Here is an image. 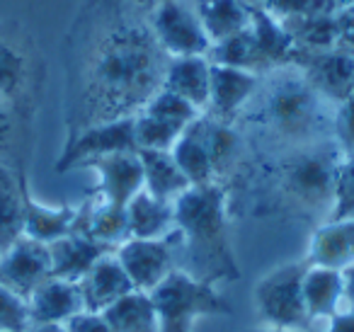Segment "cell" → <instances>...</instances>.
Segmentation results:
<instances>
[{"label":"cell","mask_w":354,"mask_h":332,"mask_svg":"<svg viewBox=\"0 0 354 332\" xmlns=\"http://www.w3.org/2000/svg\"><path fill=\"white\" fill-rule=\"evenodd\" d=\"M167 61L148 20L122 0H104L78 51L71 136L93 124L136 117L162 88Z\"/></svg>","instance_id":"6da1fadb"},{"label":"cell","mask_w":354,"mask_h":332,"mask_svg":"<svg viewBox=\"0 0 354 332\" xmlns=\"http://www.w3.org/2000/svg\"><path fill=\"white\" fill-rule=\"evenodd\" d=\"M236 122L272 146L270 156L318 143L333 136L335 104H330L296 66H279L260 75V88Z\"/></svg>","instance_id":"7a4b0ae2"},{"label":"cell","mask_w":354,"mask_h":332,"mask_svg":"<svg viewBox=\"0 0 354 332\" xmlns=\"http://www.w3.org/2000/svg\"><path fill=\"white\" fill-rule=\"evenodd\" d=\"M344 151L335 138L270 156L260 167L265 199L257 216H286L304 223H325L333 211L335 180Z\"/></svg>","instance_id":"3957f363"},{"label":"cell","mask_w":354,"mask_h":332,"mask_svg":"<svg viewBox=\"0 0 354 332\" xmlns=\"http://www.w3.org/2000/svg\"><path fill=\"white\" fill-rule=\"evenodd\" d=\"M175 230L177 257L185 269L199 282L216 286L218 282L241 279V264L233 252L231 228V199L228 190L218 182L202 187H189L175 201Z\"/></svg>","instance_id":"277c9868"},{"label":"cell","mask_w":354,"mask_h":332,"mask_svg":"<svg viewBox=\"0 0 354 332\" xmlns=\"http://www.w3.org/2000/svg\"><path fill=\"white\" fill-rule=\"evenodd\" d=\"M160 332H194V322L207 315H231L226 296L209 282H199L185 269H172L151 291Z\"/></svg>","instance_id":"5b68a950"},{"label":"cell","mask_w":354,"mask_h":332,"mask_svg":"<svg viewBox=\"0 0 354 332\" xmlns=\"http://www.w3.org/2000/svg\"><path fill=\"white\" fill-rule=\"evenodd\" d=\"M308 269L306 259L286 262L272 269L270 274L255 284V308L257 317L267 327H281V330L313 332V322L306 311L304 301V274Z\"/></svg>","instance_id":"8992f818"},{"label":"cell","mask_w":354,"mask_h":332,"mask_svg":"<svg viewBox=\"0 0 354 332\" xmlns=\"http://www.w3.org/2000/svg\"><path fill=\"white\" fill-rule=\"evenodd\" d=\"M158 46L170 59L175 56H207L212 49L207 30L197 10L187 0H165L146 17Z\"/></svg>","instance_id":"52a82bcc"},{"label":"cell","mask_w":354,"mask_h":332,"mask_svg":"<svg viewBox=\"0 0 354 332\" xmlns=\"http://www.w3.org/2000/svg\"><path fill=\"white\" fill-rule=\"evenodd\" d=\"M114 255L133 291L151 293L172 269H177V230L156 240L129 238L114 250Z\"/></svg>","instance_id":"ba28073f"},{"label":"cell","mask_w":354,"mask_h":332,"mask_svg":"<svg viewBox=\"0 0 354 332\" xmlns=\"http://www.w3.org/2000/svg\"><path fill=\"white\" fill-rule=\"evenodd\" d=\"M133 151H138L136 136H133V117L112 119V122L93 124V127L75 131L66 143L64 153L56 163V170H75V167H83L85 163L95 160V158Z\"/></svg>","instance_id":"9c48e42d"},{"label":"cell","mask_w":354,"mask_h":332,"mask_svg":"<svg viewBox=\"0 0 354 332\" xmlns=\"http://www.w3.org/2000/svg\"><path fill=\"white\" fill-rule=\"evenodd\" d=\"M291 66H296L306 75V80L335 107L354 93V54H349V51L296 49Z\"/></svg>","instance_id":"30bf717a"},{"label":"cell","mask_w":354,"mask_h":332,"mask_svg":"<svg viewBox=\"0 0 354 332\" xmlns=\"http://www.w3.org/2000/svg\"><path fill=\"white\" fill-rule=\"evenodd\" d=\"M51 277L49 245L22 235L12 248L0 255V286L27 298Z\"/></svg>","instance_id":"8fae6325"},{"label":"cell","mask_w":354,"mask_h":332,"mask_svg":"<svg viewBox=\"0 0 354 332\" xmlns=\"http://www.w3.org/2000/svg\"><path fill=\"white\" fill-rule=\"evenodd\" d=\"M199 122H202V136L214 167V177L218 185L228 190L231 182L241 180V172L245 170V138L231 122H221L209 114H202Z\"/></svg>","instance_id":"7c38bea8"},{"label":"cell","mask_w":354,"mask_h":332,"mask_svg":"<svg viewBox=\"0 0 354 332\" xmlns=\"http://www.w3.org/2000/svg\"><path fill=\"white\" fill-rule=\"evenodd\" d=\"M260 88V75L252 71L233 68V66L212 64V83H209V107L204 114L221 122L236 124L238 114L245 109L252 95Z\"/></svg>","instance_id":"4fadbf2b"},{"label":"cell","mask_w":354,"mask_h":332,"mask_svg":"<svg viewBox=\"0 0 354 332\" xmlns=\"http://www.w3.org/2000/svg\"><path fill=\"white\" fill-rule=\"evenodd\" d=\"M83 167H90L97 175V194L107 204L127 206L143 190V170L138 153H114L88 160Z\"/></svg>","instance_id":"5bb4252c"},{"label":"cell","mask_w":354,"mask_h":332,"mask_svg":"<svg viewBox=\"0 0 354 332\" xmlns=\"http://www.w3.org/2000/svg\"><path fill=\"white\" fill-rule=\"evenodd\" d=\"M32 325H66L78 313H85L83 296L75 282L49 277L27 298Z\"/></svg>","instance_id":"9a60e30c"},{"label":"cell","mask_w":354,"mask_h":332,"mask_svg":"<svg viewBox=\"0 0 354 332\" xmlns=\"http://www.w3.org/2000/svg\"><path fill=\"white\" fill-rule=\"evenodd\" d=\"M109 252H114V248L90 238V235L68 233L64 238L49 243L51 277L78 284L93 269V264Z\"/></svg>","instance_id":"2e32d148"},{"label":"cell","mask_w":354,"mask_h":332,"mask_svg":"<svg viewBox=\"0 0 354 332\" xmlns=\"http://www.w3.org/2000/svg\"><path fill=\"white\" fill-rule=\"evenodd\" d=\"M78 288L80 296H83L85 313H102L104 308H109L119 298L133 291L131 282H129L127 272H124V267L119 264L114 252L97 259L93 264V269L78 282Z\"/></svg>","instance_id":"e0dca14e"},{"label":"cell","mask_w":354,"mask_h":332,"mask_svg":"<svg viewBox=\"0 0 354 332\" xmlns=\"http://www.w3.org/2000/svg\"><path fill=\"white\" fill-rule=\"evenodd\" d=\"M306 262L339 272L354 267V219L325 221L315 225Z\"/></svg>","instance_id":"ac0fdd59"},{"label":"cell","mask_w":354,"mask_h":332,"mask_svg":"<svg viewBox=\"0 0 354 332\" xmlns=\"http://www.w3.org/2000/svg\"><path fill=\"white\" fill-rule=\"evenodd\" d=\"M20 190H22V211H25V238L37 243H54L73 230L75 211L78 206H46L32 196L27 187V177L20 172Z\"/></svg>","instance_id":"d6986e66"},{"label":"cell","mask_w":354,"mask_h":332,"mask_svg":"<svg viewBox=\"0 0 354 332\" xmlns=\"http://www.w3.org/2000/svg\"><path fill=\"white\" fill-rule=\"evenodd\" d=\"M301 288L313 330L315 322H328L344 306V272L339 269L308 264Z\"/></svg>","instance_id":"ffe728a7"},{"label":"cell","mask_w":354,"mask_h":332,"mask_svg":"<svg viewBox=\"0 0 354 332\" xmlns=\"http://www.w3.org/2000/svg\"><path fill=\"white\" fill-rule=\"evenodd\" d=\"M209 83H212V61L207 56H175L167 61L162 88L187 100L202 114L209 107Z\"/></svg>","instance_id":"44dd1931"},{"label":"cell","mask_w":354,"mask_h":332,"mask_svg":"<svg viewBox=\"0 0 354 332\" xmlns=\"http://www.w3.org/2000/svg\"><path fill=\"white\" fill-rule=\"evenodd\" d=\"M129 238L156 240L175 230V204L141 190L127 204Z\"/></svg>","instance_id":"7402d4cb"},{"label":"cell","mask_w":354,"mask_h":332,"mask_svg":"<svg viewBox=\"0 0 354 332\" xmlns=\"http://www.w3.org/2000/svg\"><path fill=\"white\" fill-rule=\"evenodd\" d=\"M138 160L143 170V190L162 201H175L180 194L189 190V180L180 165L175 163L170 151H151V148H138Z\"/></svg>","instance_id":"603a6c76"},{"label":"cell","mask_w":354,"mask_h":332,"mask_svg":"<svg viewBox=\"0 0 354 332\" xmlns=\"http://www.w3.org/2000/svg\"><path fill=\"white\" fill-rule=\"evenodd\" d=\"M202 117V114H199ZM199 117L180 133V138L172 146V158L180 165V170L185 172V177L189 180L192 187H202V185H212L216 182L214 177V167L209 160L207 146H204V136H202V122Z\"/></svg>","instance_id":"cb8c5ba5"},{"label":"cell","mask_w":354,"mask_h":332,"mask_svg":"<svg viewBox=\"0 0 354 332\" xmlns=\"http://www.w3.org/2000/svg\"><path fill=\"white\" fill-rule=\"evenodd\" d=\"M100 315L104 317L114 332H160L158 313L151 301V293L131 291L109 308H104Z\"/></svg>","instance_id":"d4e9b609"},{"label":"cell","mask_w":354,"mask_h":332,"mask_svg":"<svg viewBox=\"0 0 354 332\" xmlns=\"http://www.w3.org/2000/svg\"><path fill=\"white\" fill-rule=\"evenodd\" d=\"M194 10L212 44L250 25V6L243 0H194Z\"/></svg>","instance_id":"484cf974"},{"label":"cell","mask_w":354,"mask_h":332,"mask_svg":"<svg viewBox=\"0 0 354 332\" xmlns=\"http://www.w3.org/2000/svg\"><path fill=\"white\" fill-rule=\"evenodd\" d=\"M25 235V211H22L20 172H12L0 163V255Z\"/></svg>","instance_id":"4316f807"},{"label":"cell","mask_w":354,"mask_h":332,"mask_svg":"<svg viewBox=\"0 0 354 332\" xmlns=\"http://www.w3.org/2000/svg\"><path fill=\"white\" fill-rule=\"evenodd\" d=\"M30 56L15 42L0 37V100L15 107L30 88Z\"/></svg>","instance_id":"83f0119b"},{"label":"cell","mask_w":354,"mask_h":332,"mask_svg":"<svg viewBox=\"0 0 354 332\" xmlns=\"http://www.w3.org/2000/svg\"><path fill=\"white\" fill-rule=\"evenodd\" d=\"M207 59L212 64H221V66H233V68H243V71H252L257 75H265V64H262L260 49H257L255 35H252L250 25L245 30L236 32V35L226 37V39L216 42L209 49Z\"/></svg>","instance_id":"f1b7e54d"},{"label":"cell","mask_w":354,"mask_h":332,"mask_svg":"<svg viewBox=\"0 0 354 332\" xmlns=\"http://www.w3.org/2000/svg\"><path fill=\"white\" fill-rule=\"evenodd\" d=\"M185 129L175 127L170 122L153 117V114L138 112L133 117V136H136V148H151V151H172L175 141L180 138Z\"/></svg>","instance_id":"f546056e"},{"label":"cell","mask_w":354,"mask_h":332,"mask_svg":"<svg viewBox=\"0 0 354 332\" xmlns=\"http://www.w3.org/2000/svg\"><path fill=\"white\" fill-rule=\"evenodd\" d=\"M141 112L153 114V117L175 124V127H180V129H187L189 124L202 114L194 104H189L187 100H183L180 95L170 93V90H165V88L158 90V93L148 100Z\"/></svg>","instance_id":"4dcf8cb0"},{"label":"cell","mask_w":354,"mask_h":332,"mask_svg":"<svg viewBox=\"0 0 354 332\" xmlns=\"http://www.w3.org/2000/svg\"><path fill=\"white\" fill-rule=\"evenodd\" d=\"M354 219V151L344 153L335 180V201L328 221Z\"/></svg>","instance_id":"1f68e13d"},{"label":"cell","mask_w":354,"mask_h":332,"mask_svg":"<svg viewBox=\"0 0 354 332\" xmlns=\"http://www.w3.org/2000/svg\"><path fill=\"white\" fill-rule=\"evenodd\" d=\"M30 308L22 296L0 286V332H30Z\"/></svg>","instance_id":"d6a6232c"},{"label":"cell","mask_w":354,"mask_h":332,"mask_svg":"<svg viewBox=\"0 0 354 332\" xmlns=\"http://www.w3.org/2000/svg\"><path fill=\"white\" fill-rule=\"evenodd\" d=\"M265 10L277 20H289L299 15H335V0H267Z\"/></svg>","instance_id":"836d02e7"},{"label":"cell","mask_w":354,"mask_h":332,"mask_svg":"<svg viewBox=\"0 0 354 332\" xmlns=\"http://www.w3.org/2000/svg\"><path fill=\"white\" fill-rule=\"evenodd\" d=\"M333 136L344 153L354 151V93L335 107Z\"/></svg>","instance_id":"e575fe53"},{"label":"cell","mask_w":354,"mask_h":332,"mask_svg":"<svg viewBox=\"0 0 354 332\" xmlns=\"http://www.w3.org/2000/svg\"><path fill=\"white\" fill-rule=\"evenodd\" d=\"M335 49L354 54V6L335 12Z\"/></svg>","instance_id":"d590c367"},{"label":"cell","mask_w":354,"mask_h":332,"mask_svg":"<svg viewBox=\"0 0 354 332\" xmlns=\"http://www.w3.org/2000/svg\"><path fill=\"white\" fill-rule=\"evenodd\" d=\"M15 141V107L0 100V163L10 153Z\"/></svg>","instance_id":"8d00e7d4"},{"label":"cell","mask_w":354,"mask_h":332,"mask_svg":"<svg viewBox=\"0 0 354 332\" xmlns=\"http://www.w3.org/2000/svg\"><path fill=\"white\" fill-rule=\"evenodd\" d=\"M66 327L68 332H114L100 313H78L73 320L66 322Z\"/></svg>","instance_id":"74e56055"},{"label":"cell","mask_w":354,"mask_h":332,"mask_svg":"<svg viewBox=\"0 0 354 332\" xmlns=\"http://www.w3.org/2000/svg\"><path fill=\"white\" fill-rule=\"evenodd\" d=\"M323 332H354V308L342 306L328 320V327Z\"/></svg>","instance_id":"f35d334b"},{"label":"cell","mask_w":354,"mask_h":332,"mask_svg":"<svg viewBox=\"0 0 354 332\" xmlns=\"http://www.w3.org/2000/svg\"><path fill=\"white\" fill-rule=\"evenodd\" d=\"M122 3L129 8V10L136 12V15L148 17L158 6H160V3H165V0H122Z\"/></svg>","instance_id":"ab89813d"},{"label":"cell","mask_w":354,"mask_h":332,"mask_svg":"<svg viewBox=\"0 0 354 332\" xmlns=\"http://www.w3.org/2000/svg\"><path fill=\"white\" fill-rule=\"evenodd\" d=\"M344 306L354 308V267L344 269Z\"/></svg>","instance_id":"60d3db41"},{"label":"cell","mask_w":354,"mask_h":332,"mask_svg":"<svg viewBox=\"0 0 354 332\" xmlns=\"http://www.w3.org/2000/svg\"><path fill=\"white\" fill-rule=\"evenodd\" d=\"M30 332H68L66 325H32Z\"/></svg>","instance_id":"b9f144b4"},{"label":"cell","mask_w":354,"mask_h":332,"mask_svg":"<svg viewBox=\"0 0 354 332\" xmlns=\"http://www.w3.org/2000/svg\"><path fill=\"white\" fill-rule=\"evenodd\" d=\"M250 332H296V330H281V327H267V325H262V327H255V330H250Z\"/></svg>","instance_id":"7bdbcfd3"},{"label":"cell","mask_w":354,"mask_h":332,"mask_svg":"<svg viewBox=\"0 0 354 332\" xmlns=\"http://www.w3.org/2000/svg\"><path fill=\"white\" fill-rule=\"evenodd\" d=\"M335 6H337V10H339V8H347V6H354V0H335Z\"/></svg>","instance_id":"ee69618b"},{"label":"cell","mask_w":354,"mask_h":332,"mask_svg":"<svg viewBox=\"0 0 354 332\" xmlns=\"http://www.w3.org/2000/svg\"><path fill=\"white\" fill-rule=\"evenodd\" d=\"M313 332H323V330H313Z\"/></svg>","instance_id":"f6af8a7d"}]
</instances>
